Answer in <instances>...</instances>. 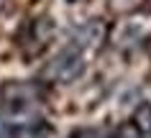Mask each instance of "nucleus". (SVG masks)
<instances>
[{"mask_svg": "<svg viewBox=\"0 0 151 138\" xmlns=\"http://www.w3.org/2000/svg\"><path fill=\"white\" fill-rule=\"evenodd\" d=\"M44 100V89L36 82L8 79L0 84V115L3 118H28L41 115L39 105Z\"/></svg>", "mask_w": 151, "mask_h": 138, "instance_id": "obj_1", "label": "nucleus"}, {"mask_svg": "<svg viewBox=\"0 0 151 138\" xmlns=\"http://www.w3.org/2000/svg\"><path fill=\"white\" fill-rule=\"evenodd\" d=\"M85 66H87L85 54H82L74 44H69V46H64V49L44 66L41 77L46 82H54V84H69V82H74V79L82 77Z\"/></svg>", "mask_w": 151, "mask_h": 138, "instance_id": "obj_2", "label": "nucleus"}, {"mask_svg": "<svg viewBox=\"0 0 151 138\" xmlns=\"http://www.w3.org/2000/svg\"><path fill=\"white\" fill-rule=\"evenodd\" d=\"M105 33H108V28H105L100 21H87L85 26H80V28L74 31L72 44H74L82 54H87V51H95L105 41Z\"/></svg>", "mask_w": 151, "mask_h": 138, "instance_id": "obj_3", "label": "nucleus"}, {"mask_svg": "<svg viewBox=\"0 0 151 138\" xmlns=\"http://www.w3.org/2000/svg\"><path fill=\"white\" fill-rule=\"evenodd\" d=\"M51 36H54V23H51L49 18H36V21L28 26V36H26L28 41H23V44L26 46L33 44L31 54H39V51L46 49V44L51 41Z\"/></svg>", "mask_w": 151, "mask_h": 138, "instance_id": "obj_4", "label": "nucleus"}, {"mask_svg": "<svg viewBox=\"0 0 151 138\" xmlns=\"http://www.w3.org/2000/svg\"><path fill=\"white\" fill-rule=\"evenodd\" d=\"M131 123H133V128L138 130L141 138H151V102H143V105L133 113Z\"/></svg>", "mask_w": 151, "mask_h": 138, "instance_id": "obj_5", "label": "nucleus"}, {"mask_svg": "<svg viewBox=\"0 0 151 138\" xmlns=\"http://www.w3.org/2000/svg\"><path fill=\"white\" fill-rule=\"evenodd\" d=\"M105 138H141V136H138V130L133 128V123H123V125H118L110 136H105Z\"/></svg>", "mask_w": 151, "mask_h": 138, "instance_id": "obj_6", "label": "nucleus"}, {"mask_svg": "<svg viewBox=\"0 0 151 138\" xmlns=\"http://www.w3.org/2000/svg\"><path fill=\"white\" fill-rule=\"evenodd\" d=\"M69 138H103L97 130H90V128H82V130H74Z\"/></svg>", "mask_w": 151, "mask_h": 138, "instance_id": "obj_7", "label": "nucleus"}, {"mask_svg": "<svg viewBox=\"0 0 151 138\" xmlns=\"http://www.w3.org/2000/svg\"><path fill=\"white\" fill-rule=\"evenodd\" d=\"M149 49H151V44H149Z\"/></svg>", "mask_w": 151, "mask_h": 138, "instance_id": "obj_8", "label": "nucleus"}]
</instances>
